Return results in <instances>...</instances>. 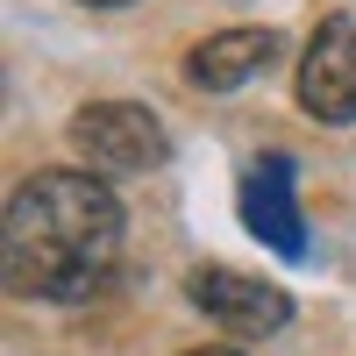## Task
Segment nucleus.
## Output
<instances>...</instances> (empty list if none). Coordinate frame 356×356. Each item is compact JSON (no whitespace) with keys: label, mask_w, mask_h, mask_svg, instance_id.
<instances>
[{"label":"nucleus","mask_w":356,"mask_h":356,"mask_svg":"<svg viewBox=\"0 0 356 356\" xmlns=\"http://www.w3.org/2000/svg\"><path fill=\"white\" fill-rule=\"evenodd\" d=\"M186 300L214 321V328L228 335H278L285 321H292V292L271 285V278H243V271H221V264H207V271L186 278Z\"/></svg>","instance_id":"3"},{"label":"nucleus","mask_w":356,"mask_h":356,"mask_svg":"<svg viewBox=\"0 0 356 356\" xmlns=\"http://www.w3.org/2000/svg\"><path fill=\"white\" fill-rule=\"evenodd\" d=\"M243 221L264 250L307 257V221H300V200H292V157L285 150H264L243 171Z\"/></svg>","instance_id":"5"},{"label":"nucleus","mask_w":356,"mask_h":356,"mask_svg":"<svg viewBox=\"0 0 356 356\" xmlns=\"http://www.w3.org/2000/svg\"><path fill=\"white\" fill-rule=\"evenodd\" d=\"M300 107L321 129L356 122V22L349 15H328L314 29V43L300 57Z\"/></svg>","instance_id":"4"},{"label":"nucleus","mask_w":356,"mask_h":356,"mask_svg":"<svg viewBox=\"0 0 356 356\" xmlns=\"http://www.w3.org/2000/svg\"><path fill=\"white\" fill-rule=\"evenodd\" d=\"M278 65V29H221V36L193 43L186 57V79L207 86V93H235V86H250L257 72Z\"/></svg>","instance_id":"6"},{"label":"nucleus","mask_w":356,"mask_h":356,"mask_svg":"<svg viewBox=\"0 0 356 356\" xmlns=\"http://www.w3.org/2000/svg\"><path fill=\"white\" fill-rule=\"evenodd\" d=\"M186 356H235V349H186Z\"/></svg>","instance_id":"7"},{"label":"nucleus","mask_w":356,"mask_h":356,"mask_svg":"<svg viewBox=\"0 0 356 356\" xmlns=\"http://www.w3.org/2000/svg\"><path fill=\"white\" fill-rule=\"evenodd\" d=\"M0 257L22 300H93L122 257V200L93 171H36L8 200Z\"/></svg>","instance_id":"1"},{"label":"nucleus","mask_w":356,"mask_h":356,"mask_svg":"<svg viewBox=\"0 0 356 356\" xmlns=\"http://www.w3.org/2000/svg\"><path fill=\"white\" fill-rule=\"evenodd\" d=\"M86 8H122V0H86Z\"/></svg>","instance_id":"8"},{"label":"nucleus","mask_w":356,"mask_h":356,"mask_svg":"<svg viewBox=\"0 0 356 356\" xmlns=\"http://www.w3.org/2000/svg\"><path fill=\"white\" fill-rule=\"evenodd\" d=\"M72 150L86 157V171L93 178H122V171H157L171 157V136L150 107H136V100H93V107H79L72 114Z\"/></svg>","instance_id":"2"}]
</instances>
